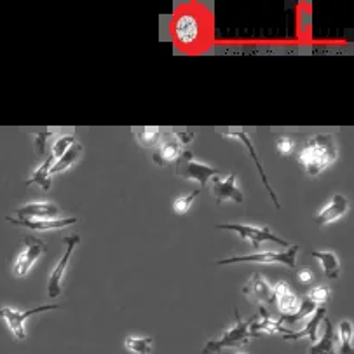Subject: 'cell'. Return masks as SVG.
<instances>
[{"instance_id":"obj_3","label":"cell","mask_w":354,"mask_h":354,"mask_svg":"<svg viewBox=\"0 0 354 354\" xmlns=\"http://www.w3.org/2000/svg\"><path fill=\"white\" fill-rule=\"evenodd\" d=\"M250 325H252V318L241 319L239 313L236 310V322H234V325L230 328H227L218 339L208 340L205 349L201 351V354H220L227 347L243 349L253 339L252 333H250Z\"/></svg>"},{"instance_id":"obj_8","label":"cell","mask_w":354,"mask_h":354,"mask_svg":"<svg viewBox=\"0 0 354 354\" xmlns=\"http://www.w3.org/2000/svg\"><path fill=\"white\" fill-rule=\"evenodd\" d=\"M46 252V243L33 236H26L23 239V248L16 255L15 263H12V276L15 278H25L26 274L32 270L35 262Z\"/></svg>"},{"instance_id":"obj_23","label":"cell","mask_w":354,"mask_h":354,"mask_svg":"<svg viewBox=\"0 0 354 354\" xmlns=\"http://www.w3.org/2000/svg\"><path fill=\"white\" fill-rule=\"evenodd\" d=\"M335 335H337V353L339 354H354L353 325H351V322H347V319L340 322L339 330L335 332Z\"/></svg>"},{"instance_id":"obj_25","label":"cell","mask_w":354,"mask_h":354,"mask_svg":"<svg viewBox=\"0 0 354 354\" xmlns=\"http://www.w3.org/2000/svg\"><path fill=\"white\" fill-rule=\"evenodd\" d=\"M135 138L138 145L145 147V149H156L162 138V131L157 128H143L135 131Z\"/></svg>"},{"instance_id":"obj_19","label":"cell","mask_w":354,"mask_h":354,"mask_svg":"<svg viewBox=\"0 0 354 354\" xmlns=\"http://www.w3.org/2000/svg\"><path fill=\"white\" fill-rule=\"evenodd\" d=\"M323 323H325V332H323L322 339L310 344L307 354H339L337 353V335L333 332V325L328 316L323 319Z\"/></svg>"},{"instance_id":"obj_20","label":"cell","mask_w":354,"mask_h":354,"mask_svg":"<svg viewBox=\"0 0 354 354\" xmlns=\"http://www.w3.org/2000/svg\"><path fill=\"white\" fill-rule=\"evenodd\" d=\"M53 162H55V157L53 156H48L44 159V161L41 162V165L37 166L35 169H33L32 175L28 176V180H26V185H32V183H35V185L41 187L42 190H49L51 189V182H53V176H51V168H53Z\"/></svg>"},{"instance_id":"obj_6","label":"cell","mask_w":354,"mask_h":354,"mask_svg":"<svg viewBox=\"0 0 354 354\" xmlns=\"http://www.w3.org/2000/svg\"><path fill=\"white\" fill-rule=\"evenodd\" d=\"M216 229L220 230H232L243 239L250 243L253 248H259L262 243H276L285 248H288V241L285 238H279L278 234H274L270 227L267 225H253V223H218Z\"/></svg>"},{"instance_id":"obj_31","label":"cell","mask_w":354,"mask_h":354,"mask_svg":"<svg viewBox=\"0 0 354 354\" xmlns=\"http://www.w3.org/2000/svg\"><path fill=\"white\" fill-rule=\"evenodd\" d=\"M56 131H33L32 136H33V145L37 147V152L41 153V156H44L46 152V147H48V140L51 138V136H55Z\"/></svg>"},{"instance_id":"obj_7","label":"cell","mask_w":354,"mask_h":354,"mask_svg":"<svg viewBox=\"0 0 354 354\" xmlns=\"http://www.w3.org/2000/svg\"><path fill=\"white\" fill-rule=\"evenodd\" d=\"M62 306L58 304H53V306H39L33 307V309L28 310H18L11 306H2L0 307V319L9 326V330L12 332L16 340H25L26 339V319L35 316L39 313H46V310H53V309H59Z\"/></svg>"},{"instance_id":"obj_15","label":"cell","mask_w":354,"mask_h":354,"mask_svg":"<svg viewBox=\"0 0 354 354\" xmlns=\"http://www.w3.org/2000/svg\"><path fill=\"white\" fill-rule=\"evenodd\" d=\"M349 209V201L344 194H333L332 199L316 213L314 216V222L318 223V225H330V223L337 222V220L344 218Z\"/></svg>"},{"instance_id":"obj_30","label":"cell","mask_w":354,"mask_h":354,"mask_svg":"<svg viewBox=\"0 0 354 354\" xmlns=\"http://www.w3.org/2000/svg\"><path fill=\"white\" fill-rule=\"evenodd\" d=\"M276 149H278V152L281 153V156H290V153H293L297 150L295 138L288 135L279 136V138L276 140Z\"/></svg>"},{"instance_id":"obj_26","label":"cell","mask_w":354,"mask_h":354,"mask_svg":"<svg viewBox=\"0 0 354 354\" xmlns=\"http://www.w3.org/2000/svg\"><path fill=\"white\" fill-rule=\"evenodd\" d=\"M318 309V306L314 302H310L307 297H304V299H300V306H299V310H297L295 314H292V316H281L279 318V323H297V322H302L304 318H307V316H310V314L314 313V310Z\"/></svg>"},{"instance_id":"obj_28","label":"cell","mask_w":354,"mask_h":354,"mask_svg":"<svg viewBox=\"0 0 354 354\" xmlns=\"http://www.w3.org/2000/svg\"><path fill=\"white\" fill-rule=\"evenodd\" d=\"M199 192H201V189H194L192 192L178 196V198L173 201V209H175V213H178V215H185V213L192 208L194 201H196V198H198Z\"/></svg>"},{"instance_id":"obj_33","label":"cell","mask_w":354,"mask_h":354,"mask_svg":"<svg viewBox=\"0 0 354 354\" xmlns=\"http://www.w3.org/2000/svg\"><path fill=\"white\" fill-rule=\"evenodd\" d=\"M234 354H248V353H245V351H238V353H234Z\"/></svg>"},{"instance_id":"obj_27","label":"cell","mask_w":354,"mask_h":354,"mask_svg":"<svg viewBox=\"0 0 354 354\" xmlns=\"http://www.w3.org/2000/svg\"><path fill=\"white\" fill-rule=\"evenodd\" d=\"M73 143H77V136L72 135V133L56 136L55 142H53V145H51V153H49V156H53L55 159H58V157H62L63 153H65L66 150L73 145Z\"/></svg>"},{"instance_id":"obj_12","label":"cell","mask_w":354,"mask_h":354,"mask_svg":"<svg viewBox=\"0 0 354 354\" xmlns=\"http://www.w3.org/2000/svg\"><path fill=\"white\" fill-rule=\"evenodd\" d=\"M243 293L250 302L259 307H269L274 302L272 283L260 272H253L248 281L243 286Z\"/></svg>"},{"instance_id":"obj_16","label":"cell","mask_w":354,"mask_h":354,"mask_svg":"<svg viewBox=\"0 0 354 354\" xmlns=\"http://www.w3.org/2000/svg\"><path fill=\"white\" fill-rule=\"evenodd\" d=\"M326 318V307L323 306H318V309L314 310L313 314H310L309 322L306 323V326L300 330H297V332H292V330H286L285 333H283V339L285 340H302V339H307L310 340V342H316V340L319 339V326H322L323 319Z\"/></svg>"},{"instance_id":"obj_2","label":"cell","mask_w":354,"mask_h":354,"mask_svg":"<svg viewBox=\"0 0 354 354\" xmlns=\"http://www.w3.org/2000/svg\"><path fill=\"white\" fill-rule=\"evenodd\" d=\"M299 245H292L286 250H262L253 252L248 255H232L227 259L216 260V266H230V263H278L295 269L297 255H299Z\"/></svg>"},{"instance_id":"obj_4","label":"cell","mask_w":354,"mask_h":354,"mask_svg":"<svg viewBox=\"0 0 354 354\" xmlns=\"http://www.w3.org/2000/svg\"><path fill=\"white\" fill-rule=\"evenodd\" d=\"M194 133L192 131H168L162 133V138L159 142V145L153 150V162L159 166H175V162L178 161V157L182 156L185 147L192 142Z\"/></svg>"},{"instance_id":"obj_24","label":"cell","mask_w":354,"mask_h":354,"mask_svg":"<svg viewBox=\"0 0 354 354\" xmlns=\"http://www.w3.org/2000/svg\"><path fill=\"white\" fill-rule=\"evenodd\" d=\"M124 347L131 354H150L153 349V339L149 335H129L126 337Z\"/></svg>"},{"instance_id":"obj_9","label":"cell","mask_w":354,"mask_h":354,"mask_svg":"<svg viewBox=\"0 0 354 354\" xmlns=\"http://www.w3.org/2000/svg\"><path fill=\"white\" fill-rule=\"evenodd\" d=\"M209 190H212L213 198H215L216 205H222L225 201H234L241 205L245 201V194L238 187L236 182V175H215L209 178Z\"/></svg>"},{"instance_id":"obj_29","label":"cell","mask_w":354,"mask_h":354,"mask_svg":"<svg viewBox=\"0 0 354 354\" xmlns=\"http://www.w3.org/2000/svg\"><path fill=\"white\" fill-rule=\"evenodd\" d=\"M306 297L310 300V302L316 304V306H323V304L328 302L330 297H332V290H330V286L326 285L313 286V288L307 292Z\"/></svg>"},{"instance_id":"obj_1","label":"cell","mask_w":354,"mask_h":354,"mask_svg":"<svg viewBox=\"0 0 354 354\" xmlns=\"http://www.w3.org/2000/svg\"><path fill=\"white\" fill-rule=\"evenodd\" d=\"M339 142L332 133H316L300 145L297 161L309 176H319L339 161Z\"/></svg>"},{"instance_id":"obj_32","label":"cell","mask_w":354,"mask_h":354,"mask_svg":"<svg viewBox=\"0 0 354 354\" xmlns=\"http://www.w3.org/2000/svg\"><path fill=\"white\" fill-rule=\"evenodd\" d=\"M299 279H300V283H304V285H307V283H313L314 281V272L310 269L299 270Z\"/></svg>"},{"instance_id":"obj_17","label":"cell","mask_w":354,"mask_h":354,"mask_svg":"<svg viewBox=\"0 0 354 354\" xmlns=\"http://www.w3.org/2000/svg\"><path fill=\"white\" fill-rule=\"evenodd\" d=\"M274 288V302L278 306L281 316H292L299 310L300 299L295 295L286 281H278L272 285Z\"/></svg>"},{"instance_id":"obj_18","label":"cell","mask_w":354,"mask_h":354,"mask_svg":"<svg viewBox=\"0 0 354 354\" xmlns=\"http://www.w3.org/2000/svg\"><path fill=\"white\" fill-rule=\"evenodd\" d=\"M16 218H56L59 208L49 201H32L16 209Z\"/></svg>"},{"instance_id":"obj_14","label":"cell","mask_w":354,"mask_h":354,"mask_svg":"<svg viewBox=\"0 0 354 354\" xmlns=\"http://www.w3.org/2000/svg\"><path fill=\"white\" fill-rule=\"evenodd\" d=\"M9 223L16 227H25V229L35 230V232H46V230H58L77 223L75 216H65V218H16V216H8Z\"/></svg>"},{"instance_id":"obj_22","label":"cell","mask_w":354,"mask_h":354,"mask_svg":"<svg viewBox=\"0 0 354 354\" xmlns=\"http://www.w3.org/2000/svg\"><path fill=\"white\" fill-rule=\"evenodd\" d=\"M82 152H84V147H82L79 142L73 143V145L70 147V149L66 150L62 157L55 159V162H53V168H51V176L66 171V169H68L70 166H72L73 162H75L77 159L82 156Z\"/></svg>"},{"instance_id":"obj_21","label":"cell","mask_w":354,"mask_h":354,"mask_svg":"<svg viewBox=\"0 0 354 354\" xmlns=\"http://www.w3.org/2000/svg\"><path fill=\"white\" fill-rule=\"evenodd\" d=\"M313 257L322 266L323 274L326 279H337L340 276V259L333 250H325V252H313Z\"/></svg>"},{"instance_id":"obj_10","label":"cell","mask_w":354,"mask_h":354,"mask_svg":"<svg viewBox=\"0 0 354 354\" xmlns=\"http://www.w3.org/2000/svg\"><path fill=\"white\" fill-rule=\"evenodd\" d=\"M218 135L223 136V138H227V140H238L239 143H243V145L246 147V150H248V153H250V159H252L253 165H255L257 169H259L260 178H262V183H263V187L267 189V192L270 194V199H272L274 206H276V208H279V206H281V203H279V199H278V194H276V190H274L272 185L269 183V178H267V175H266V169H263V165H262V161H260V157H259V153H257V149H255V145H253L252 138H250L248 131H243V129H232V131H218Z\"/></svg>"},{"instance_id":"obj_13","label":"cell","mask_w":354,"mask_h":354,"mask_svg":"<svg viewBox=\"0 0 354 354\" xmlns=\"http://www.w3.org/2000/svg\"><path fill=\"white\" fill-rule=\"evenodd\" d=\"M173 33H175V39L180 44H192L201 35V19L194 12H182V15L176 16L175 23H173Z\"/></svg>"},{"instance_id":"obj_5","label":"cell","mask_w":354,"mask_h":354,"mask_svg":"<svg viewBox=\"0 0 354 354\" xmlns=\"http://www.w3.org/2000/svg\"><path fill=\"white\" fill-rule=\"evenodd\" d=\"M175 173L178 178L187 180V182H190V180L199 182L201 183V190H203L212 176L222 175V169L206 165L205 161L198 159V157L194 156L190 150L185 149L182 156L178 157V161L175 162Z\"/></svg>"},{"instance_id":"obj_11","label":"cell","mask_w":354,"mask_h":354,"mask_svg":"<svg viewBox=\"0 0 354 354\" xmlns=\"http://www.w3.org/2000/svg\"><path fill=\"white\" fill-rule=\"evenodd\" d=\"M81 243V236H68L65 238V245L66 250L65 253L62 255V259L56 262L55 269L51 270L49 274V281H48V295L51 299H56V297L62 295V290H63V278H65V272H66V267H68L70 259H72V253L75 252V246Z\"/></svg>"}]
</instances>
